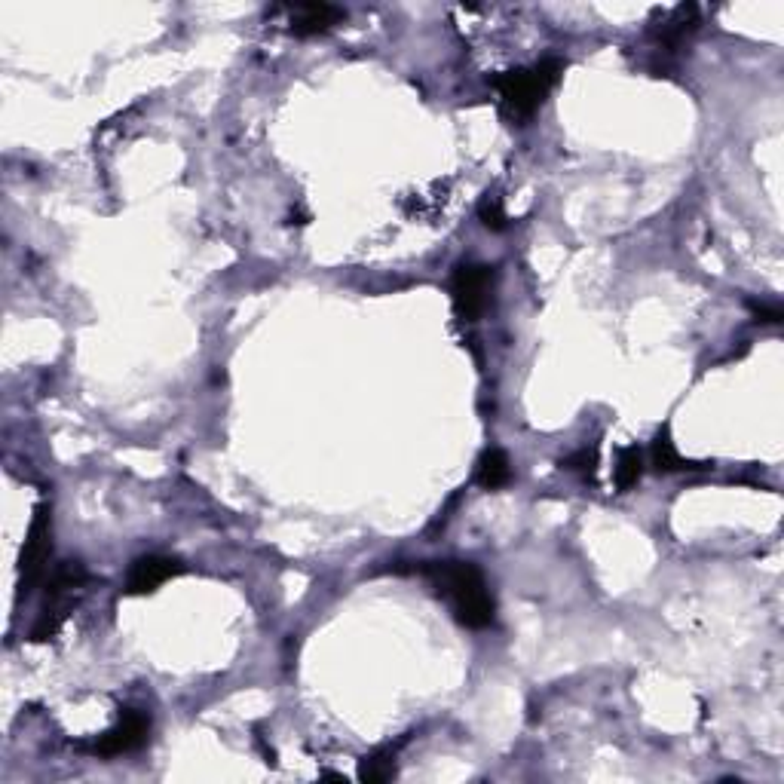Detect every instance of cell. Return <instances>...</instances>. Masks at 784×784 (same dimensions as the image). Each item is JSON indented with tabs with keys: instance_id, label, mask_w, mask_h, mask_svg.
Here are the masks:
<instances>
[{
	"instance_id": "9",
	"label": "cell",
	"mask_w": 784,
	"mask_h": 784,
	"mask_svg": "<svg viewBox=\"0 0 784 784\" xmlns=\"http://www.w3.org/2000/svg\"><path fill=\"white\" fill-rule=\"evenodd\" d=\"M699 25V10L690 4V7H677L671 10V16L662 19L656 37H659V46H680L686 37H690Z\"/></svg>"
},
{
	"instance_id": "12",
	"label": "cell",
	"mask_w": 784,
	"mask_h": 784,
	"mask_svg": "<svg viewBox=\"0 0 784 784\" xmlns=\"http://www.w3.org/2000/svg\"><path fill=\"white\" fill-rule=\"evenodd\" d=\"M392 775H396V748H380L359 763V778L368 784L389 781Z\"/></svg>"
},
{
	"instance_id": "13",
	"label": "cell",
	"mask_w": 784,
	"mask_h": 784,
	"mask_svg": "<svg viewBox=\"0 0 784 784\" xmlns=\"http://www.w3.org/2000/svg\"><path fill=\"white\" fill-rule=\"evenodd\" d=\"M478 218H481V224H484L487 230H506V224H509V215H506L503 200H500L497 193H487V196H484L481 206H478Z\"/></svg>"
},
{
	"instance_id": "4",
	"label": "cell",
	"mask_w": 784,
	"mask_h": 784,
	"mask_svg": "<svg viewBox=\"0 0 784 784\" xmlns=\"http://www.w3.org/2000/svg\"><path fill=\"white\" fill-rule=\"evenodd\" d=\"M49 555H53V536H49V506L40 503L34 509L28 539L22 549V582H19V598H28L34 592V585L43 579Z\"/></svg>"
},
{
	"instance_id": "2",
	"label": "cell",
	"mask_w": 784,
	"mask_h": 784,
	"mask_svg": "<svg viewBox=\"0 0 784 784\" xmlns=\"http://www.w3.org/2000/svg\"><path fill=\"white\" fill-rule=\"evenodd\" d=\"M564 74V62L561 59H543L530 68H515V71H503L494 80V89L503 98V111L512 120H530L539 105L546 102L549 92L558 86Z\"/></svg>"
},
{
	"instance_id": "10",
	"label": "cell",
	"mask_w": 784,
	"mask_h": 784,
	"mask_svg": "<svg viewBox=\"0 0 784 784\" xmlns=\"http://www.w3.org/2000/svg\"><path fill=\"white\" fill-rule=\"evenodd\" d=\"M653 466L659 472H683V469H708V463H693V460H683L674 448V441H671V432L668 426L656 435L653 441Z\"/></svg>"
},
{
	"instance_id": "6",
	"label": "cell",
	"mask_w": 784,
	"mask_h": 784,
	"mask_svg": "<svg viewBox=\"0 0 784 784\" xmlns=\"http://www.w3.org/2000/svg\"><path fill=\"white\" fill-rule=\"evenodd\" d=\"M184 573V564L178 558H166V555H144L129 567L126 576V592L129 595H147L157 592L163 582H169L172 576Z\"/></svg>"
},
{
	"instance_id": "8",
	"label": "cell",
	"mask_w": 784,
	"mask_h": 784,
	"mask_svg": "<svg viewBox=\"0 0 784 784\" xmlns=\"http://www.w3.org/2000/svg\"><path fill=\"white\" fill-rule=\"evenodd\" d=\"M512 481V463L506 457V451L500 448H487L481 457H478V466H475V484H481L484 490H500Z\"/></svg>"
},
{
	"instance_id": "15",
	"label": "cell",
	"mask_w": 784,
	"mask_h": 784,
	"mask_svg": "<svg viewBox=\"0 0 784 784\" xmlns=\"http://www.w3.org/2000/svg\"><path fill=\"white\" fill-rule=\"evenodd\" d=\"M751 313L757 316V322H766V325H778L784 319L781 307L778 304H766V301H748Z\"/></svg>"
},
{
	"instance_id": "3",
	"label": "cell",
	"mask_w": 784,
	"mask_h": 784,
	"mask_svg": "<svg viewBox=\"0 0 784 784\" xmlns=\"http://www.w3.org/2000/svg\"><path fill=\"white\" fill-rule=\"evenodd\" d=\"M490 288H494V267L487 264H460L451 276V298L457 313L466 322H475L487 304H490Z\"/></svg>"
},
{
	"instance_id": "7",
	"label": "cell",
	"mask_w": 784,
	"mask_h": 784,
	"mask_svg": "<svg viewBox=\"0 0 784 784\" xmlns=\"http://www.w3.org/2000/svg\"><path fill=\"white\" fill-rule=\"evenodd\" d=\"M343 19H347V13H343L340 7H331V4H301V7L288 10V25H291L294 37L325 34V31H331Z\"/></svg>"
},
{
	"instance_id": "14",
	"label": "cell",
	"mask_w": 784,
	"mask_h": 784,
	"mask_svg": "<svg viewBox=\"0 0 784 784\" xmlns=\"http://www.w3.org/2000/svg\"><path fill=\"white\" fill-rule=\"evenodd\" d=\"M598 445H592V448H579L576 454H570L561 466L564 469H570V472H582V475H595V469H598Z\"/></svg>"
},
{
	"instance_id": "1",
	"label": "cell",
	"mask_w": 784,
	"mask_h": 784,
	"mask_svg": "<svg viewBox=\"0 0 784 784\" xmlns=\"http://www.w3.org/2000/svg\"><path fill=\"white\" fill-rule=\"evenodd\" d=\"M420 573H426L435 582L441 598L451 601L460 625L478 631L494 622V613H497L494 595L487 592L484 573L472 561H438V564L420 567Z\"/></svg>"
},
{
	"instance_id": "5",
	"label": "cell",
	"mask_w": 784,
	"mask_h": 784,
	"mask_svg": "<svg viewBox=\"0 0 784 784\" xmlns=\"http://www.w3.org/2000/svg\"><path fill=\"white\" fill-rule=\"evenodd\" d=\"M147 732H151V717L135 711V708H123L120 723L114 729H108L105 735H98V742L92 745V751L98 757L129 754V751H135V748H141L147 742Z\"/></svg>"
},
{
	"instance_id": "11",
	"label": "cell",
	"mask_w": 784,
	"mask_h": 784,
	"mask_svg": "<svg viewBox=\"0 0 784 784\" xmlns=\"http://www.w3.org/2000/svg\"><path fill=\"white\" fill-rule=\"evenodd\" d=\"M644 475V454L637 445L631 448H622L619 457H616V469H613V481H616V490L619 494H625V490H631L637 481H641Z\"/></svg>"
}]
</instances>
